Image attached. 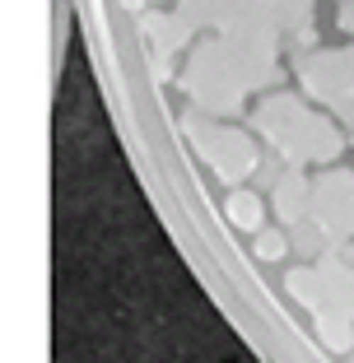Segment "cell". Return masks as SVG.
<instances>
[{"instance_id": "5", "label": "cell", "mask_w": 354, "mask_h": 363, "mask_svg": "<svg viewBox=\"0 0 354 363\" xmlns=\"http://www.w3.org/2000/svg\"><path fill=\"white\" fill-rule=\"evenodd\" d=\"M257 252H261L266 261L284 257V238H280V233H261V238H257Z\"/></svg>"}, {"instance_id": "4", "label": "cell", "mask_w": 354, "mask_h": 363, "mask_svg": "<svg viewBox=\"0 0 354 363\" xmlns=\"http://www.w3.org/2000/svg\"><path fill=\"white\" fill-rule=\"evenodd\" d=\"M228 219H233L238 228H257L261 224V201L252 191H233L228 196Z\"/></svg>"}, {"instance_id": "2", "label": "cell", "mask_w": 354, "mask_h": 363, "mask_svg": "<svg viewBox=\"0 0 354 363\" xmlns=\"http://www.w3.org/2000/svg\"><path fill=\"white\" fill-rule=\"evenodd\" d=\"M303 79L317 98L326 103H345L354 94V52H326V56H312L303 65Z\"/></svg>"}, {"instance_id": "1", "label": "cell", "mask_w": 354, "mask_h": 363, "mask_svg": "<svg viewBox=\"0 0 354 363\" xmlns=\"http://www.w3.org/2000/svg\"><path fill=\"white\" fill-rule=\"evenodd\" d=\"M261 130L284 150V159H336L341 154V135L289 98H280L261 112Z\"/></svg>"}, {"instance_id": "3", "label": "cell", "mask_w": 354, "mask_h": 363, "mask_svg": "<svg viewBox=\"0 0 354 363\" xmlns=\"http://www.w3.org/2000/svg\"><path fill=\"white\" fill-rule=\"evenodd\" d=\"M275 205L284 219H303V210H308V186H303L299 177H284L275 186Z\"/></svg>"}]
</instances>
